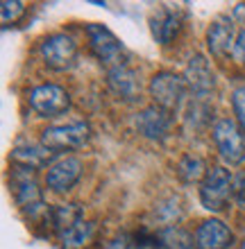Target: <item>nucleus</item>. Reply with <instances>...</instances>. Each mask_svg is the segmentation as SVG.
Segmentation results:
<instances>
[{"label":"nucleus","mask_w":245,"mask_h":249,"mask_svg":"<svg viewBox=\"0 0 245 249\" xmlns=\"http://www.w3.org/2000/svg\"><path fill=\"white\" fill-rule=\"evenodd\" d=\"M150 98L157 107H161L164 111L175 113L182 109V105L186 102V79L175 75L170 71H161L150 79Z\"/></svg>","instance_id":"f257e3e1"},{"label":"nucleus","mask_w":245,"mask_h":249,"mask_svg":"<svg viewBox=\"0 0 245 249\" xmlns=\"http://www.w3.org/2000/svg\"><path fill=\"white\" fill-rule=\"evenodd\" d=\"M232 197V175L223 165H211L200 181V202L207 211H223Z\"/></svg>","instance_id":"f03ea898"},{"label":"nucleus","mask_w":245,"mask_h":249,"mask_svg":"<svg viewBox=\"0 0 245 249\" xmlns=\"http://www.w3.org/2000/svg\"><path fill=\"white\" fill-rule=\"evenodd\" d=\"M213 141L218 147L223 161L229 165H239L245 161V141H243V129L239 123L232 118H220L213 123L211 127Z\"/></svg>","instance_id":"7ed1b4c3"},{"label":"nucleus","mask_w":245,"mask_h":249,"mask_svg":"<svg viewBox=\"0 0 245 249\" xmlns=\"http://www.w3.org/2000/svg\"><path fill=\"white\" fill-rule=\"evenodd\" d=\"M86 34H89L93 54L105 64L107 71H112L116 66H125V46L109 27L91 23V25H86Z\"/></svg>","instance_id":"20e7f679"},{"label":"nucleus","mask_w":245,"mask_h":249,"mask_svg":"<svg viewBox=\"0 0 245 249\" xmlns=\"http://www.w3.org/2000/svg\"><path fill=\"white\" fill-rule=\"evenodd\" d=\"M12 193L16 204L20 206V211L30 217H37L39 213H43L46 202H43V193H41L37 179L32 177V172L27 168H16L12 172Z\"/></svg>","instance_id":"39448f33"},{"label":"nucleus","mask_w":245,"mask_h":249,"mask_svg":"<svg viewBox=\"0 0 245 249\" xmlns=\"http://www.w3.org/2000/svg\"><path fill=\"white\" fill-rule=\"evenodd\" d=\"M89 136H91V127L82 120H75V123L53 124V127L43 129L41 143L55 154V152H68L75 147H82L89 141Z\"/></svg>","instance_id":"423d86ee"},{"label":"nucleus","mask_w":245,"mask_h":249,"mask_svg":"<svg viewBox=\"0 0 245 249\" xmlns=\"http://www.w3.org/2000/svg\"><path fill=\"white\" fill-rule=\"evenodd\" d=\"M41 57L53 71H71L77 64V43L71 34H50L41 43Z\"/></svg>","instance_id":"0eeeda50"},{"label":"nucleus","mask_w":245,"mask_h":249,"mask_svg":"<svg viewBox=\"0 0 245 249\" xmlns=\"http://www.w3.org/2000/svg\"><path fill=\"white\" fill-rule=\"evenodd\" d=\"M30 105L43 118H55V116L68 111L71 95L57 84H41L30 91Z\"/></svg>","instance_id":"6e6552de"},{"label":"nucleus","mask_w":245,"mask_h":249,"mask_svg":"<svg viewBox=\"0 0 245 249\" xmlns=\"http://www.w3.org/2000/svg\"><path fill=\"white\" fill-rule=\"evenodd\" d=\"M82 177V161L77 157H59L48 165L46 186L53 193H68Z\"/></svg>","instance_id":"1a4fd4ad"},{"label":"nucleus","mask_w":245,"mask_h":249,"mask_svg":"<svg viewBox=\"0 0 245 249\" xmlns=\"http://www.w3.org/2000/svg\"><path fill=\"white\" fill-rule=\"evenodd\" d=\"M172 113L164 111L161 107L152 105V107H146L143 111H139L134 124H136V129H139L141 136L150 138V141H166V138L170 136L172 131Z\"/></svg>","instance_id":"9d476101"},{"label":"nucleus","mask_w":245,"mask_h":249,"mask_svg":"<svg viewBox=\"0 0 245 249\" xmlns=\"http://www.w3.org/2000/svg\"><path fill=\"white\" fill-rule=\"evenodd\" d=\"M184 79H186V86L193 91V95H195V98H202V100L209 98V93H211L213 86H216L211 66H209V61H207L202 54H195V57L188 59Z\"/></svg>","instance_id":"9b49d317"},{"label":"nucleus","mask_w":245,"mask_h":249,"mask_svg":"<svg viewBox=\"0 0 245 249\" xmlns=\"http://www.w3.org/2000/svg\"><path fill=\"white\" fill-rule=\"evenodd\" d=\"M234 240V233L225 222L216 217H209L200 222L195 229V249H227Z\"/></svg>","instance_id":"f8f14e48"},{"label":"nucleus","mask_w":245,"mask_h":249,"mask_svg":"<svg viewBox=\"0 0 245 249\" xmlns=\"http://www.w3.org/2000/svg\"><path fill=\"white\" fill-rule=\"evenodd\" d=\"M107 82L112 86V91L125 102H134L141 93V84L136 79V72L130 66H116L112 71H107Z\"/></svg>","instance_id":"ddd939ff"},{"label":"nucleus","mask_w":245,"mask_h":249,"mask_svg":"<svg viewBox=\"0 0 245 249\" xmlns=\"http://www.w3.org/2000/svg\"><path fill=\"white\" fill-rule=\"evenodd\" d=\"M12 159L20 168L34 170V168H43L53 159V152L48 150L43 143H25V141H20L12 150Z\"/></svg>","instance_id":"4468645a"},{"label":"nucleus","mask_w":245,"mask_h":249,"mask_svg":"<svg viewBox=\"0 0 245 249\" xmlns=\"http://www.w3.org/2000/svg\"><path fill=\"white\" fill-rule=\"evenodd\" d=\"M236 36H239V34L234 32V27L229 25V23L216 20V23L209 27V32H207V46H209L213 57H227L229 53L234 54Z\"/></svg>","instance_id":"2eb2a0df"},{"label":"nucleus","mask_w":245,"mask_h":249,"mask_svg":"<svg viewBox=\"0 0 245 249\" xmlns=\"http://www.w3.org/2000/svg\"><path fill=\"white\" fill-rule=\"evenodd\" d=\"M80 220H84V211L80 204H57L48 209V222L59 236L71 227H75Z\"/></svg>","instance_id":"dca6fc26"},{"label":"nucleus","mask_w":245,"mask_h":249,"mask_svg":"<svg viewBox=\"0 0 245 249\" xmlns=\"http://www.w3.org/2000/svg\"><path fill=\"white\" fill-rule=\"evenodd\" d=\"M152 34L159 43H170L179 32V16L170 9H161L152 20Z\"/></svg>","instance_id":"f3484780"},{"label":"nucleus","mask_w":245,"mask_h":249,"mask_svg":"<svg viewBox=\"0 0 245 249\" xmlns=\"http://www.w3.org/2000/svg\"><path fill=\"white\" fill-rule=\"evenodd\" d=\"M207 168L205 161L195 154H184V157L179 159L177 163V177L184 181V184H195V181H202L207 175Z\"/></svg>","instance_id":"a211bd4d"},{"label":"nucleus","mask_w":245,"mask_h":249,"mask_svg":"<svg viewBox=\"0 0 245 249\" xmlns=\"http://www.w3.org/2000/svg\"><path fill=\"white\" fill-rule=\"evenodd\" d=\"M159 245L166 249H193L195 247V236H191L188 231L179 229V227H166L164 231L157 233Z\"/></svg>","instance_id":"6ab92c4d"},{"label":"nucleus","mask_w":245,"mask_h":249,"mask_svg":"<svg viewBox=\"0 0 245 249\" xmlns=\"http://www.w3.org/2000/svg\"><path fill=\"white\" fill-rule=\"evenodd\" d=\"M93 233V224L86 222V220H80V222L71 227L68 231H64L59 236V243L64 249H80L89 243V238Z\"/></svg>","instance_id":"aec40b11"},{"label":"nucleus","mask_w":245,"mask_h":249,"mask_svg":"<svg viewBox=\"0 0 245 249\" xmlns=\"http://www.w3.org/2000/svg\"><path fill=\"white\" fill-rule=\"evenodd\" d=\"M23 14H25V2H20V0H2L0 2V20L5 27L14 25Z\"/></svg>","instance_id":"412c9836"},{"label":"nucleus","mask_w":245,"mask_h":249,"mask_svg":"<svg viewBox=\"0 0 245 249\" xmlns=\"http://www.w3.org/2000/svg\"><path fill=\"white\" fill-rule=\"evenodd\" d=\"M232 107H234L236 123H239V127L245 134V86H239V89L232 93Z\"/></svg>","instance_id":"4be33fe9"},{"label":"nucleus","mask_w":245,"mask_h":249,"mask_svg":"<svg viewBox=\"0 0 245 249\" xmlns=\"http://www.w3.org/2000/svg\"><path fill=\"white\" fill-rule=\"evenodd\" d=\"M232 199L241 209H245V170L232 175Z\"/></svg>","instance_id":"5701e85b"},{"label":"nucleus","mask_w":245,"mask_h":249,"mask_svg":"<svg viewBox=\"0 0 245 249\" xmlns=\"http://www.w3.org/2000/svg\"><path fill=\"white\" fill-rule=\"evenodd\" d=\"M234 57H236V61H239L241 66H245V27L239 32V36H236V46H234Z\"/></svg>","instance_id":"b1692460"},{"label":"nucleus","mask_w":245,"mask_h":249,"mask_svg":"<svg viewBox=\"0 0 245 249\" xmlns=\"http://www.w3.org/2000/svg\"><path fill=\"white\" fill-rule=\"evenodd\" d=\"M234 14H236L239 18H243V20H245V5H239V7H236V12H234Z\"/></svg>","instance_id":"393cba45"}]
</instances>
